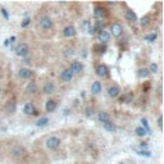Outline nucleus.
<instances>
[{
	"instance_id": "nucleus-5",
	"label": "nucleus",
	"mask_w": 164,
	"mask_h": 164,
	"mask_svg": "<svg viewBox=\"0 0 164 164\" xmlns=\"http://www.w3.org/2000/svg\"><path fill=\"white\" fill-rule=\"evenodd\" d=\"M39 24L41 26V28L44 30H49L53 27V21H51L50 17H41L39 21Z\"/></svg>"
},
{
	"instance_id": "nucleus-16",
	"label": "nucleus",
	"mask_w": 164,
	"mask_h": 164,
	"mask_svg": "<svg viewBox=\"0 0 164 164\" xmlns=\"http://www.w3.org/2000/svg\"><path fill=\"white\" fill-rule=\"evenodd\" d=\"M126 18H127V21H130V22L137 21V15H136V13L133 12L132 9H128L127 12H126Z\"/></svg>"
},
{
	"instance_id": "nucleus-24",
	"label": "nucleus",
	"mask_w": 164,
	"mask_h": 164,
	"mask_svg": "<svg viewBox=\"0 0 164 164\" xmlns=\"http://www.w3.org/2000/svg\"><path fill=\"white\" fill-rule=\"evenodd\" d=\"M157 39H158V35L157 34H150V35H147V36H145V40L149 41V42H154Z\"/></svg>"
},
{
	"instance_id": "nucleus-22",
	"label": "nucleus",
	"mask_w": 164,
	"mask_h": 164,
	"mask_svg": "<svg viewBox=\"0 0 164 164\" xmlns=\"http://www.w3.org/2000/svg\"><path fill=\"white\" fill-rule=\"evenodd\" d=\"M150 19H151V18H150V15H145V17H142V18H141V21H140L141 26H142V27H146L147 24L150 23Z\"/></svg>"
},
{
	"instance_id": "nucleus-6",
	"label": "nucleus",
	"mask_w": 164,
	"mask_h": 164,
	"mask_svg": "<svg viewBox=\"0 0 164 164\" xmlns=\"http://www.w3.org/2000/svg\"><path fill=\"white\" fill-rule=\"evenodd\" d=\"M119 94H121V87L117 86V85H113V86H110V87L108 89V95H109L110 97H113V99L118 97Z\"/></svg>"
},
{
	"instance_id": "nucleus-33",
	"label": "nucleus",
	"mask_w": 164,
	"mask_h": 164,
	"mask_svg": "<svg viewBox=\"0 0 164 164\" xmlns=\"http://www.w3.org/2000/svg\"><path fill=\"white\" fill-rule=\"evenodd\" d=\"M162 122H163V117L160 116L159 118H158V126H159L160 128H162V126H163V123H162Z\"/></svg>"
},
{
	"instance_id": "nucleus-25",
	"label": "nucleus",
	"mask_w": 164,
	"mask_h": 164,
	"mask_svg": "<svg viewBox=\"0 0 164 164\" xmlns=\"http://www.w3.org/2000/svg\"><path fill=\"white\" fill-rule=\"evenodd\" d=\"M135 132H136V135H137V136H140V137H144V136L147 133V132L144 130L142 127H137V128H136V131H135Z\"/></svg>"
},
{
	"instance_id": "nucleus-9",
	"label": "nucleus",
	"mask_w": 164,
	"mask_h": 164,
	"mask_svg": "<svg viewBox=\"0 0 164 164\" xmlns=\"http://www.w3.org/2000/svg\"><path fill=\"white\" fill-rule=\"evenodd\" d=\"M42 91H44V94H46V95L53 94V92L55 91V85H54L53 82H46L42 86Z\"/></svg>"
},
{
	"instance_id": "nucleus-28",
	"label": "nucleus",
	"mask_w": 164,
	"mask_h": 164,
	"mask_svg": "<svg viewBox=\"0 0 164 164\" xmlns=\"http://www.w3.org/2000/svg\"><path fill=\"white\" fill-rule=\"evenodd\" d=\"M141 123H142V128L146 132H150V127H149V123H147V121L145 118H142L141 119Z\"/></svg>"
},
{
	"instance_id": "nucleus-11",
	"label": "nucleus",
	"mask_w": 164,
	"mask_h": 164,
	"mask_svg": "<svg viewBox=\"0 0 164 164\" xmlns=\"http://www.w3.org/2000/svg\"><path fill=\"white\" fill-rule=\"evenodd\" d=\"M101 90H103V86H101V83H100L99 81H94L92 82V85H91V92L94 95H99L100 92H101Z\"/></svg>"
},
{
	"instance_id": "nucleus-34",
	"label": "nucleus",
	"mask_w": 164,
	"mask_h": 164,
	"mask_svg": "<svg viewBox=\"0 0 164 164\" xmlns=\"http://www.w3.org/2000/svg\"><path fill=\"white\" fill-rule=\"evenodd\" d=\"M138 154L142 155V157H144V155H145V157H150V153L149 151H138Z\"/></svg>"
},
{
	"instance_id": "nucleus-3",
	"label": "nucleus",
	"mask_w": 164,
	"mask_h": 164,
	"mask_svg": "<svg viewBox=\"0 0 164 164\" xmlns=\"http://www.w3.org/2000/svg\"><path fill=\"white\" fill-rule=\"evenodd\" d=\"M110 32L114 37H119L123 34V26L121 23H113L110 26Z\"/></svg>"
},
{
	"instance_id": "nucleus-12",
	"label": "nucleus",
	"mask_w": 164,
	"mask_h": 164,
	"mask_svg": "<svg viewBox=\"0 0 164 164\" xmlns=\"http://www.w3.org/2000/svg\"><path fill=\"white\" fill-rule=\"evenodd\" d=\"M56 106H58V104H56L55 100H48V101H46V105H45V109H46L48 113H53V112L56 109Z\"/></svg>"
},
{
	"instance_id": "nucleus-20",
	"label": "nucleus",
	"mask_w": 164,
	"mask_h": 164,
	"mask_svg": "<svg viewBox=\"0 0 164 164\" xmlns=\"http://www.w3.org/2000/svg\"><path fill=\"white\" fill-rule=\"evenodd\" d=\"M49 123V118H46V117H44V118H40L39 121L36 122V126L37 127H45L46 124Z\"/></svg>"
},
{
	"instance_id": "nucleus-30",
	"label": "nucleus",
	"mask_w": 164,
	"mask_h": 164,
	"mask_svg": "<svg viewBox=\"0 0 164 164\" xmlns=\"http://www.w3.org/2000/svg\"><path fill=\"white\" fill-rule=\"evenodd\" d=\"M13 153H14V155L19 157V155H22V154H21V153H22V149H21V147H15V149L13 150Z\"/></svg>"
},
{
	"instance_id": "nucleus-13",
	"label": "nucleus",
	"mask_w": 164,
	"mask_h": 164,
	"mask_svg": "<svg viewBox=\"0 0 164 164\" xmlns=\"http://www.w3.org/2000/svg\"><path fill=\"white\" fill-rule=\"evenodd\" d=\"M60 78L64 82H69V81H72V78H73V73L71 72L69 69H64L60 75Z\"/></svg>"
},
{
	"instance_id": "nucleus-7",
	"label": "nucleus",
	"mask_w": 164,
	"mask_h": 164,
	"mask_svg": "<svg viewBox=\"0 0 164 164\" xmlns=\"http://www.w3.org/2000/svg\"><path fill=\"white\" fill-rule=\"evenodd\" d=\"M18 76H19V78H22V80H30L32 77V71L28 69V68H21L18 71Z\"/></svg>"
},
{
	"instance_id": "nucleus-29",
	"label": "nucleus",
	"mask_w": 164,
	"mask_h": 164,
	"mask_svg": "<svg viewBox=\"0 0 164 164\" xmlns=\"http://www.w3.org/2000/svg\"><path fill=\"white\" fill-rule=\"evenodd\" d=\"M73 54H75V50H73V49H67V50H65V53H64V55L65 56H69V55H73Z\"/></svg>"
},
{
	"instance_id": "nucleus-17",
	"label": "nucleus",
	"mask_w": 164,
	"mask_h": 164,
	"mask_svg": "<svg viewBox=\"0 0 164 164\" xmlns=\"http://www.w3.org/2000/svg\"><path fill=\"white\" fill-rule=\"evenodd\" d=\"M97 119H99V122H101L103 124L104 123H106V122H109V114L106 113V112H100L99 113V116H97Z\"/></svg>"
},
{
	"instance_id": "nucleus-4",
	"label": "nucleus",
	"mask_w": 164,
	"mask_h": 164,
	"mask_svg": "<svg viewBox=\"0 0 164 164\" xmlns=\"http://www.w3.org/2000/svg\"><path fill=\"white\" fill-rule=\"evenodd\" d=\"M68 69H69L72 73H81L82 71H83V64H82L81 62H78V60H75V62L71 63V65H69Z\"/></svg>"
},
{
	"instance_id": "nucleus-19",
	"label": "nucleus",
	"mask_w": 164,
	"mask_h": 164,
	"mask_svg": "<svg viewBox=\"0 0 164 164\" xmlns=\"http://www.w3.org/2000/svg\"><path fill=\"white\" fill-rule=\"evenodd\" d=\"M26 91L28 92V94H35V92L37 91V86H36V83H35V82H30V83L27 85Z\"/></svg>"
},
{
	"instance_id": "nucleus-31",
	"label": "nucleus",
	"mask_w": 164,
	"mask_h": 164,
	"mask_svg": "<svg viewBox=\"0 0 164 164\" xmlns=\"http://www.w3.org/2000/svg\"><path fill=\"white\" fill-rule=\"evenodd\" d=\"M30 22H31V19H30V18H24L23 22H22V27H27Z\"/></svg>"
},
{
	"instance_id": "nucleus-36",
	"label": "nucleus",
	"mask_w": 164,
	"mask_h": 164,
	"mask_svg": "<svg viewBox=\"0 0 164 164\" xmlns=\"http://www.w3.org/2000/svg\"><path fill=\"white\" fill-rule=\"evenodd\" d=\"M121 164H123V163H121Z\"/></svg>"
},
{
	"instance_id": "nucleus-23",
	"label": "nucleus",
	"mask_w": 164,
	"mask_h": 164,
	"mask_svg": "<svg viewBox=\"0 0 164 164\" xmlns=\"http://www.w3.org/2000/svg\"><path fill=\"white\" fill-rule=\"evenodd\" d=\"M95 15H96L97 18H103V15H104V9L103 8H100V7H96L95 8Z\"/></svg>"
},
{
	"instance_id": "nucleus-21",
	"label": "nucleus",
	"mask_w": 164,
	"mask_h": 164,
	"mask_svg": "<svg viewBox=\"0 0 164 164\" xmlns=\"http://www.w3.org/2000/svg\"><path fill=\"white\" fill-rule=\"evenodd\" d=\"M104 128H105L106 131H110V132H113L114 130H116V126L113 124L110 121L109 122H106V123H104Z\"/></svg>"
},
{
	"instance_id": "nucleus-10",
	"label": "nucleus",
	"mask_w": 164,
	"mask_h": 164,
	"mask_svg": "<svg viewBox=\"0 0 164 164\" xmlns=\"http://www.w3.org/2000/svg\"><path fill=\"white\" fill-rule=\"evenodd\" d=\"M76 34H77V31H76V28L73 26H67L63 30V36L64 37H72V36H75Z\"/></svg>"
},
{
	"instance_id": "nucleus-8",
	"label": "nucleus",
	"mask_w": 164,
	"mask_h": 164,
	"mask_svg": "<svg viewBox=\"0 0 164 164\" xmlns=\"http://www.w3.org/2000/svg\"><path fill=\"white\" fill-rule=\"evenodd\" d=\"M96 75L99 77H106L109 75V69L105 64H99L96 67Z\"/></svg>"
},
{
	"instance_id": "nucleus-1",
	"label": "nucleus",
	"mask_w": 164,
	"mask_h": 164,
	"mask_svg": "<svg viewBox=\"0 0 164 164\" xmlns=\"http://www.w3.org/2000/svg\"><path fill=\"white\" fill-rule=\"evenodd\" d=\"M62 141L59 137H55V136H51V137H49L48 140H46V146L49 147L50 150H56L59 146H60Z\"/></svg>"
},
{
	"instance_id": "nucleus-32",
	"label": "nucleus",
	"mask_w": 164,
	"mask_h": 164,
	"mask_svg": "<svg viewBox=\"0 0 164 164\" xmlns=\"http://www.w3.org/2000/svg\"><path fill=\"white\" fill-rule=\"evenodd\" d=\"M1 13H3V15H4L5 19H8V18H9V15H8V12H7V9H5V8H3V9H1Z\"/></svg>"
},
{
	"instance_id": "nucleus-2",
	"label": "nucleus",
	"mask_w": 164,
	"mask_h": 164,
	"mask_svg": "<svg viewBox=\"0 0 164 164\" xmlns=\"http://www.w3.org/2000/svg\"><path fill=\"white\" fill-rule=\"evenodd\" d=\"M28 46L26 45V44H21V45H18V48L15 49V54H17L18 56H21V58H26L27 55H28Z\"/></svg>"
},
{
	"instance_id": "nucleus-35",
	"label": "nucleus",
	"mask_w": 164,
	"mask_h": 164,
	"mask_svg": "<svg viewBox=\"0 0 164 164\" xmlns=\"http://www.w3.org/2000/svg\"><path fill=\"white\" fill-rule=\"evenodd\" d=\"M0 94H1V89H0Z\"/></svg>"
},
{
	"instance_id": "nucleus-27",
	"label": "nucleus",
	"mask_w": 164,
	"mask_h": 164,
	"mask_svg": "<svg viewBox=\"0 0 164 164\" xmlns=\"http://www.w3.org/2000/svg\"><path fill=\"white\" fill-rule=\"evenodd\" d=\"M7 110L9 112V113H14L15 112V104L14 103H9L7 105Z\"/></svg>"
},
{
	"instance_id": "nucleus-15",
	"label": "nucleus",
	"mask_w": 164,
	"mask_h": 164,
	"mask_svg": "<svg viewBox=\"0 0 164 164\" xmlns=\"http://www.w3.org/2000/svg\"><path fill=\"white\" fill-rule=\"evenodd\" d=\"M99 39L101 42H108V41L110 40V34H109L108 31H105V30H101L100 35H99Z\"/></svg>"
},
{
	"instance_id": "nucleus-18",
	"label": "nucleus",
	"mask_w": 164,
	"mask_h": 164,
	"mask_svg": "<svg viewBox=\"0 0 164 164\" xmlns=\"http://www.w3.org/2000/svg\"><path fill=\"white\" fill-rule=\"evenodd\" d=\"M137 76L140 78H147L150 76V72L147 68H140V69L137 71Z\"/></svg>"
},
{
	"instance_id": "nucleus-26",
	"label": "nucleus",
	"mask_w": 164,
	"mask_h": 164,
	"mask_svg": "<svg viewBox=\"0 0 164 164\" xmlns=\"http://www.w3.org/2000/svg\"><path fill=\"white\" fill-rule=\"evenodd\" d=\"M158 69H159V67H158L157 63H151V64H150V68H149V72L150 73H157Z\"/></svg>"
},
{
	"instance_id": "nucleus-14",
	"label": "nucleus",
	"mask_w": 164,
	"mask_h": 164,
	"mask_svg": "<svg viewBox=\"0 0 164 164\" xmlns=\"http://www.w3.org/2000/svg\"><path fill=\"white\" fill-rule=\"evenodd\" d=\"M23 113L24 114H35V105L34 103H27L26 105L23 106Z\"/></svg>"
}]
</instances>
